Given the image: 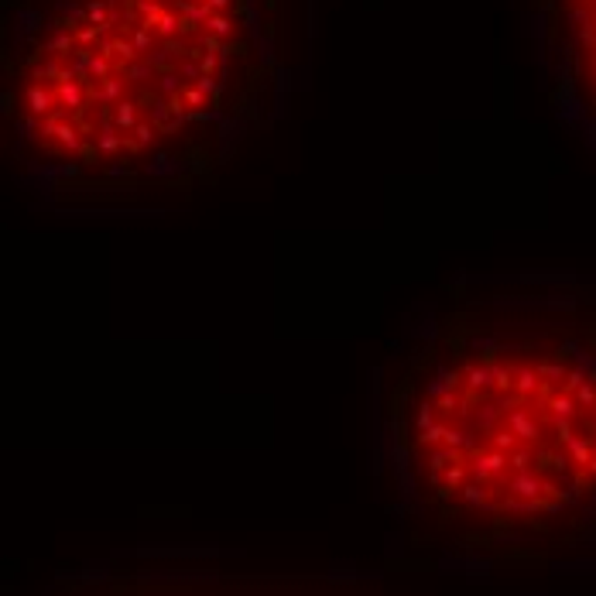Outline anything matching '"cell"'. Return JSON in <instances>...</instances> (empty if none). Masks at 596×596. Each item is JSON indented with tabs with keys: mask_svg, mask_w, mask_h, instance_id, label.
Segmentation results:
<instances>
[{
	"mask_svg": "<svg viewBox=\"0 0 596 596\" xmlns=\"http://www.w3.org/2000/svg\"><path fill=\"white\" fill-rule=\"evenodd\" d=\"M525 32L548 110L596 158V0H528Z\"/></svg>",
	"mask_w": 596,
	"mask_h": 596,
	"instance_id": "obj_3",
	"label": "cell"
},
{
	"mask_svg": "<svg viewBox=\"0 0 596 596\" xmlns=\"http://www.w3.org/2000/svg\"><path fill=\"white\" fill-rule=\"evenodd\" d=\"M370 476L439 572L596 565V278L463 271L422 295L370 370Z\"/></svg>",
	"mask_w": 596,
	"mask_h": 596,
	"instance_id": "obj_1",
	"label": "cell"
},
{
	"mask_svg": "<svg viewBox=\"0 0 596 596\" xmlns=\"http://www.w3.org/2000/svg\"><path fill=\"white\" fill-rule=\"evenodd\" d=\"M14 182L52 213L206 186L305 86L315 0H0Z\"/></svg>",
	"mask_w": 596,
	"mask_h": 596,
	"instance_id": "obj_2",
	"label": "cell"
}]
</instances>
